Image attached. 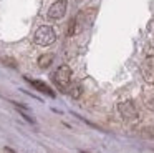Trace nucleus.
<instances>
[{
  "label": "nucleus",
  "mask_w": 154,
  "mask_h": 153,
  "mask_svg": "<svg viewBox=\"0 0 154 153\" xmlns=\"http://www.w3.org/2000/svg\"><path fill=\"white\" fill-rule=\"evenodd\" d=\"M28 82H30V85L33 86V88H37L38 92H42V93H45V95H48V96H51L53 98L55 96V92L50 88V86L47 85L45 82H42V80H33V78H27Z\"/></svg>",
  "instance_id": "39448f33"
},
{
  "label": "nucleus",
  "mask_w": 154,
  "mask_h": 153,
  "mask_svg": "<svg viewBox=\"0 0 154 153\" xmlns=\"http://www.w3.org/2000/svg\"><path fill=\"white\" fill-rule=\"evenodd\" d=\"M70 80H71V68L68 65L58 67V70L53 73V82L57 83V86L60 90H65V92H66L68 85H70Z\"/></svg>",
  "instance_id": "f03ea898"
},
{
  "label": "nucleus",
  "mask_w": 154,
  "mask_h": 153,
  "mask_svg": "<svg viewBox=\"0 0 154 153\" xmlns=\"http://www.w3.org/2000/svg\"><path fill=\"white\" fill-rule=\"evenodd\" d=\"M57 40V35H55V30L48 25H42L38 27V30L35 32V43L40 47H48Z\"/></svg>",
  "instance_id": "f257e3e1"
},
{
  "label": "nucleus",
  "mask_w": 154,
  "mask_h": 153,
  "mask_svg": "<svg viewBox=\"0 0 154 153\" xmlns=\"http://www.w3.org/2000/svg\"><path fill=\"white\" fill-rule=\"evenodd\" d=\"M66 93L71 96V98H80L81 93H83V88H81L80 83H71V85H68Z\"/></svg>",
  "instance_id": "423d86ee"
},
{
  "label": "nucleus",
  "mask_w": 154,
  "mask_h": 153,
  "mask_svg": "<svg viewBox=\"0 0 154 153\" xmlns=\"http://www.w3.org/2000/svg\"><path fill=\"white\" fill-rule=\"evenodd\" d=\"M118 110H119V115L123 116L128 122H133V120L137 118V108L131 100H126V102H121L118 105Z\"/></svg>",
  "instance_id": "7ed1b4c3"
},
{
  "label": "nucleus",
  "mask_w": 154,
  "mask_h": 153,
  "mask_svg": "<svg viewBox=\"0 0 154 153\" xmlns=\"http://www.w3.org/2000/svg\"><path fill=\"white\" fill-rule=\"evenodd\" d=\"M51 63H53V55L51 53H45V55H42L38 58V67L40 68H48Z\"/></svg>",
  "instance_id": "0eeeda50"
},
{
  "label": "nucleus",
  "mask_w": 154,
  "mask_h": 153,
  "mask_svg": "<svg viewBox=\"0 0 154 153\" xmlns=\"http://www.w3.org/2000/svg\"><path fill=\"white\" fill-rule=\"evenodd\" d=\"M68 8V2L66 0H57L55 3H51V7L48 8V18L51 20H60L65 17Z\"/></svg>",
  "instance_id": "20e7f679"
},
{
  "label": "nucleus",
  "mask_w": 154,
  "mask_h": 153,
  "mask_svg": "<svg viewBox=\"0 0 154 153\" xmlns=\"http://www.w3.org/2000/svg\"><path fill=\"white\" fill-rule=\"evenodd\" d=\"M4 63H7V65H12V67H14V68H15V67H17V63H15V62H14V60H12V58H4Z\"/></svg>",
  "instance_id": "9d476101"
},
{
  "label": "nucleus",
  "mask_w": 154,
  "mask_h": 153,
  "mask_svg": "<svg viewBox=\"0 0 154 153\" xmlns=\"http://www.w3.org/2000/svg\"><path fill=\"white\" fill-rule=\"evenodd\" d=\"M147 106H149V110H152V112H154V98L147 102Z\"/></svg>",
  "instance_id": "9b49d317"
},
{
  "label": "nucleus",
  "mask_w": 154,
  "mask_h": 153,
  "mask_svg": "<svg viewBox=\"0 0 154 153\" xmlns=\"http://www.w3.org/2000/svg\"><path fill=\"white\" fill-rule=\"evenodd\" d=\"M141 135L146 136V138H154V128H152V126L143 128V130H141Z\"/></svg>",
  "instance_id": "6e6552de"
},
{
  "label": "nucleus",
  "mask_w": 154,
  "mask_h": 153,
  "mask_svg": "<svg viewBox=\"0 0 154 153\" xmlns=\"http://www.w3.org/2000/svg\"><path fill=\"white\" fill-rule=\"evenodd\" d=\"M81 153H88V151H81Z\"/></svg>",
  "instance_id": "f8f14e48"
},
{
  "label": "nucleus",
  "mask_w": 154,
  "mask_h": 153,
  "mask_svg": "<svg viewBox=\"0 0 154 153\" xmlns=\"http://www.w3.org/2000/svg\"><path fill=\"white\" fill-rule=\"evenodd\" d=\"M75 32H76V20L71 18L68 23V35H75Z\"/></svg>",
  "instance_id": "1a4fd4ad"
}]
</instances>
